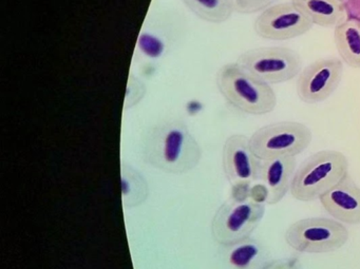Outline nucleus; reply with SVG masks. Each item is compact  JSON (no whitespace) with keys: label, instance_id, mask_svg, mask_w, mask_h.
<instances>
[{"label":"nucleus","instance_id":"nucleus-1","mask_svg":"<svg viewBox=\"0 0 360 269\" xmlns=\"http://www.w3.org/2000/svg\"><path fill=\"white\" fill-rule=\"evenodd\" d=\"M142 155L151 167L180 176L199 165L202 149L184 121L165 119L155 124L145 134Z\"/></svg>","mask_w":360,"mask_h":269},{"label":"nucleus","instance_id":"nucleus-2","mask_svg":"<svg viewBox=\"0 0 360 269\" xmlns=\"http://www.w3.org/2000/svg\"><path fill=\"white\" fill-rule=\"evenodd\" d=\"M216 83L224 100L246 114H269L277 106V96L273 87L250 74L237 62L220 68Z\"/></svg>","mask_w":360,"mask_h":269},{"label":"nucleus","instance_id":"nucleus-3","mask_svg":"<svg viewBox=\"0 0 360 269\" xmlns=\"http://www.w3.org/2000/svg\"><path fill=\"white\" fill-rule=\"evenodd\" d=\"M349 174V161L342 152L322 150L307 157L296 169L290 195L297 201L314 202Z\"/></svg>","mask_w":360,"mask_h":269},{"label":"nucleus","instance_id":"nucleus-4","mask_svg":"<svg viewBox=\"0 0 360 269\" xmlns=\"http://www.w3.org/2000/svg\"><path fill=\"white\" fill-rule=\"evenodd\" d=\"M349 235L343 223L335 218H309L292 223L284 239L300 254H328L345 246Z\"/></svg>","mask_w":360,"mask_h":269},{"label":"nucleus","instance_id":"nucleus-5","mask_svg":"<svg viewBox=\"0 0 360 269\" xmlns=\"http://www.w3.org/2000/svg\"><path fill=\"white\" fill-rule=\"evenodd\" d=\"M311 132L298 122H280L257 130L250 138V148L261 161L296 157L309 148Z\"/></svg>","mask_w":360,"mask_h":269},{"label":"nucleus","instance_id":"nucleus-6","mask_svg":"<svg viewBox=\"0 0 360 269\" xmlns=\"http://www.w3.org/2000/svg\"><path fill=\"white\" fill-rule=\"evenodd\" d=\"M265 214V204L252 197H231L220 206L212 220V235L221 246L231 245L250 237Z\"/></svg>","mask_w":360,"mask_h":269},{"label":"nucleus","instance_id":"nucleus-7","mask_svg":"<svg viewBox=\"0 0 360 269\" xmlns=\"http://www.w3.org/2000/svg\"><path fill=\"white\" fill-rule=\"evenodd\" d=\"M238 64L269 85L286 83L302 71V60L294 50L264 47L248 50L238 58Z\"/></svg>","mask_w":360,"mask_h":269},{"label":"nucleus","instance_id":"nucleus-8","mask_svg":"<svg viewBox=\"0 0 360 269\" xmlns=\"http://www.w3.org/2000/svg\"><path fill=\"white\" fill-rule=\"evenodd\" d=\"M313 24L292 3L278 4L261 12L254 24L255 32L267 41H290L307 34Z\"/></svg>","mask_w":360,"mask_h":269},{"label":"nucleus","instance_id":"nucleus-9","mask_svg":"<svg viewBox=\"0 0 360 269\" xmlns=\"http://www.w3.org/2000/svg\"><path fill=\"white\" fill-rule=\"evenodd\" d=\"M343 74L340 58H321L301 71L297 79V96L305 104L328 100L338 88Z\"/></svg>","mask_w":360,"mask_h":269},{"label":"nucleus","instance_id":"nucleus-10","mask_svg":"<svg viewBox=\"0 0 360 269\" xmlns=\"http://www.w3.org/2000/svg\"><path fill=\"white\" fill-rule=\"evenodd\" d=\"M262 161L250 148V138L233 134L225 140L222 151L223 171L233 189L250 188L260 181Z\"/></svg>","mask_w":360,"mask_h":269},{"label":"nucleus","instance_id":"nucleus-11","mask_svg":"<svg viewBox=\"0 0 360 269\" xmlns=\"http://www.w3.org/2000/svg\"><path fill=\"white\" fill-rule=\"evenodd\" d=\"M176 25L165 18L147 20L143 25L136 46V60L142 66L159 64L172 49L176 41Z\"/></svg>","mask_w":360,"mask_h":269},{"label":"nucleus","instance_id":"nucleus-12","mask_svg":"<svg viewBox=\"0 0 360 269\" xmlns=\"http://www.w3.org/2000/svg\"><path fill=\"white\" fill-rule=\"evenodd\" d=\"M323 209L339 222L360 224V187L349 173L320 197Z\"/></svg>","mask_w":360,"mask_h":269},{"label":"nucleus","instance_id":"nucleus-13","mask_svg":"<svg viewBox=\"0 0 360 269\" xmlns=\"http://www.w3.org/2000/svg\"><path fill=\"white\" fill-rule=\"evenodd\" d=\"M296 167V157H277L262 161L260 181L267 189L266 204L280 203L288 195Z\"/></svg>","mask_w":360,"mask_h":269},{"label":"nucleus","instance_id":"nucleus-14","mask_svg":"<svg viewBox=\"0 0 360 269\" xmlns=\"http://www.w3.org/2000/svg\"><path fill=\"white\" fill-rule=\"evenodd\" d=\"M290 3L313 26L335 28L345 20V8L340 0H290Z\"/></svg>","mask_w":360,"mask_h":269},{"label":"nucleus","instance_id":"nucleus-15","mask_svg":"<svg viewBox=\"0 0 360 269\" xmlns=\"http://www.w3.org/2000/svg\"><path fill=\"white\" fill-rule=\"evenodd\" d=\"M223 248L225 262L231 269H259L266 263V248L250 237Z\"/></svg>","mask_w":360,"mask_h":269},{"label":"nucleus","instance_id":"nucleus-16","mask_svg":"<svg viewBox=\"0 0 360 269\" xmlns=\"http://www.w3.org/2000/svg\"><path fill=\"white\" fill-rule=\"evenodd\" d=\"M334 41L340 60L351 68L360 69V22L345 20L335 27Z\"/></svg>","mask_w":360,"mask_h":269},{"label":"nucleus","instance_id":"nucleus-17","mask_svg":"<svg viewBox=\"0 0 360 269\" xmlns=\"http://www.w3.org/2000/svg\"><path fill=\"white\" fill-rule=\"evenodd\" d=\"M150 195L146 178L130 164L121 165V197L125 209L138 208L146 203Z\"/></svg>","mask_w":360,"mask_h":269},{"label":"nucleus","instance_id":"nucleus-18","mask_svg":"<svg viewBox=\"0 0 360 269\" xmlns=\"http://www.w3.org/2000/svg\"><path fill=\"white\" fill-rule=\"evenodd\" d=\"M200 20L212 24H222L233 15V6L231 0H182Z\"/></svg>","mask_w":360,"mask_h":269},{"label":"nucleus","instance_id":"nucleus-19","mask_svg":"<svg viewBox=\"0 0 360 269\" xmlns=\"http://www.w3.org/2000/svg\"><path fill=\"white\" fill-rule=\"evenodd\" d=\"M147 93V87L144 81L136 75L130 73L128 77L127 88H126L125 100H124V110H130L138 106Z\"/></svg>","mask_w":360,"mask_h":269},{"label":"nucleus","instance_id":"nucleus-20","mask_svg":"<svg viewBox=\"0 0 360 269\" xmlns=\"http://www.w3.org/2000/svg\"><path fill=\"white\" fill-rule=\"evenodd\" d=\"M233 10L240 14H255L263 12L274 6L277 0H231Z\"/></svg>","mask_w":360,"mask_h":269},{"label":"nucleus","instance_id":"nucleus-21","mask_svg":"<svg viewBox=\"0 0 360 269\" xmlns=\"http://www.w3.org/2000/svg\"><path fill=\"white\" fill-rule=\"evenodd\" d=\"M259 269H303V267L300 258L297 256H290V258L267 261Z\"/></svg>","mask_w":360,"mask_h":269}]
</instances>
